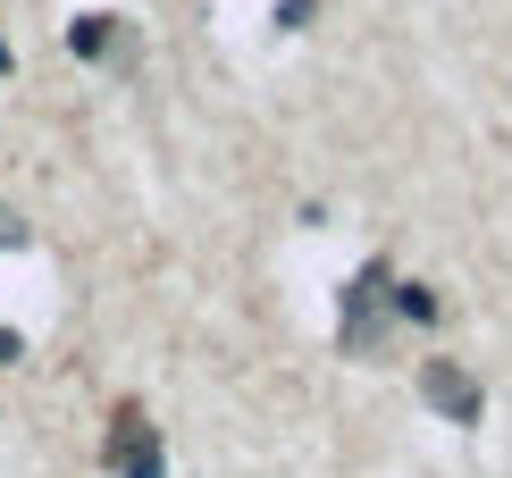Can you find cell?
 Masks as SVG:
<instances>
[{
    "instance_id": "7",
    "label": "cell",
    "mask_w": 512,
    "mask_h": 478,
    "mask_svg": "<svg viewBox=\"0 0 512 478\" xmlns=\"http://www.w3.org/2000/svg\"><path fill=\"white\" fill-rule=\"evenodd\" d=\"M0 361H17V336H9V328H0Z\"/></svg>"
},
{
    "instance_id": "3",
    "label": "cell",
    "mask_w": 512,
    "mask_h": 478,
    "mask_svg": "<svg viewBox=\"0 0 512 478\" xmlns=\"http://www.w3.org/2000/svg\"><path fill=\"white\" fill-rule=\"evenodd\" d=\"M378 302H387V269H361L353 294H345V344H353V353L378 344Z\"/></svg>"
},
{
    "instance_id": "6",
    "label": "cell",
    "mask_w": 512,
    "mask_h": 478,
    "mask_svg": "<svg viewBox=\"0 0 512 478\" xmlns=\"http://www.w3.org/2000/svg\"><path fill=\"white\" fill-rule=\"evenodd\" d=\"M9 244H26V227H17L9 210H0V252H9Z\"/></svg>"
},
{
    "instance_id": "2",
    "label": "cell",
    "mask_w": 512,
    "mask_h": 478,
    "mask_svg": "<svg viewBox=\"0 0 512 478\" xmlns=\"http://www.w3.org/2000/svg\"><path fill=\"white\" fill-rule=\"evenodd\" d=\"M420 395H429V403H437V411H445V420H454V428H471L479 411H487L479 378H471V369H462V361H429V369H420Z\"/></svg>"
},
{
    "instance_id": "4",
    "label": "cell",
    "mask_w": 512,
    "mask_h": 478,
    "mask_svg": "<svg viewBox=\"0 0 512 478\" xmlns=\"http://www.w3.org/2000/svg\"><path fill=\"white\" fill-rule=\"evenodd\" d=\"M76 51L84 59H135V34H126V17H76Z\"/></svg>"
},
{
    "instance_id": "1",
    "label": "cell",
    "mask_w": 512,
    "mask_h": 478,
    "mask_svg": "<svg viewBox=\"0 0 512 478\" xmlns=\"http://www.w3.org/2000/svg\"><path fill=\"white\" fill-rule=\"evenodd\" d=\"M101 453H110V470H118V478H168V462H160V428L143 420L135 403L110 411V445H101Z\"/></svg>"
},
{
    "instance_id": "5",
    "label": "cell",
    "mask_w": 512,
    "mask_h": 478,
    "mask_svg": "<svg viewBox=\"0 0 512 478\" xmlns=\"http://www.w3.org/2000/svg\"><path fill=\"white\" fill-rule=\"evenodd\" d=\"M395 302H403V319H437V294H429V286H403Z\"/></svg>"
}]
</instances>
